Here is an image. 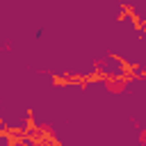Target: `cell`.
Listing matches in <instances>:
<instances>
[{"instance_id":"obj_1","label":"cell","mask_w":146,"mask_h":146,"mask_svg":"<svg viewBox=\"0 0 146 146\" xmlns=\"http://www.w3.org/2000/svg\"><path fill=\"white\" fill-rule=\"evenodd\" d=\"M125 84H128L125 78H107V80H105V87H107L112 94H121V91L125 89Z\"/></svg>"}]
</instances>
